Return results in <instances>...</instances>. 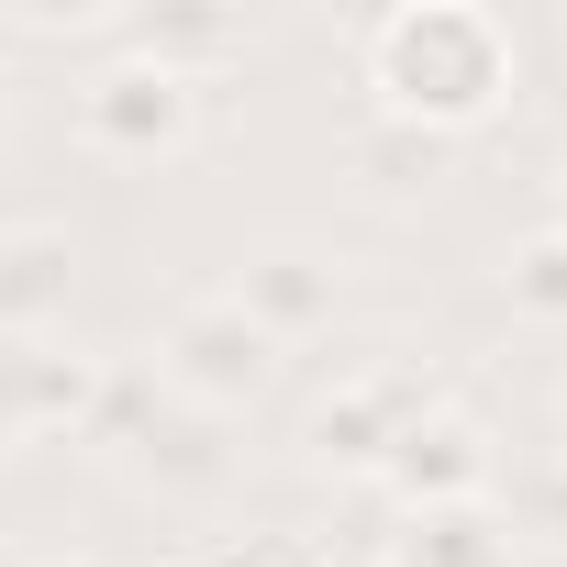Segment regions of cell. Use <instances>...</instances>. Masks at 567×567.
<instances>
[{"label":"cell","mask_w":567,"mask_h":567,"mask_svg":"<svg viewBox=\"0 0 567 567\" xmlns=\"http://www.w3.org/2000/svg\"><path fill=\"white\" fill-rule=\"evenodd\" d=\"M368 112L423 123L445 145H467L512 90H523V45L489 0H401V12L368 23Z\"/></svg>","instance_id":"obj_1"},{"label":"cell","mask_w":567,"mask_h":567,"mask_svg":"<svg viewBox=\"0 0 567 567\" xmlns=\"http://www.w3.org/2000/svg\"><path fill=\"white\" fill-rule=\"evenodd\" d=\"M278 379H290V357H278V346H267L223 290H200V301H178V312L156 323V390L189 401V412H212V423L267 412Z\"/></svg>","instance_id":"obj_2"},{"label":"cell","mask_w":567,"mask_h":567,"mask_svg":"<svg viewBox=\"0 0 567 567\" xmlns=\"http://www.w3.org/2000/svg\"><path fill=\"white\" fill-rule=\"evenodd\" d=\"M212 123V90L200 79H167L145 56H112L79 79V145L112 156V167H178Z\"/></svg>","instance_id":"obj_3"},{"label":"cell","mask_w":567,"mask_h":567,"mask_svg":"<svg viewBox=\"0 0 567 567\" xmlns=\"http://www.w3.org/2000/svg\"><path fill=\"white\" fill-rule=\"evenodd\" d=\"M423 412H434V390H423L412 368H357L334 401H312L301 456H312L323 478H379V467H390V445H401Z\"/></svg>","instance_id":"obj_4"},{"label":"cell","mask_w":567,"mask_h":567,"mask_svg":"<svg viewBox=\"0 0 567 567\" xmlns=\"http://www.w3.org/2000/svg\"><path fill=\"white\" fill-rule=\"evenodd\" d=\"M379 489H390V512H478V501L501 489L489 423H478V412H456V401H434V412H423V423L390 445Z\"/></svg>","instance_id":"obj_5"},{"label":"cell","mask_w":567,"mask_h":567,"mask_svg":"<svg viewBox=\"0 0 567 567\" xmlns=\"http://www.w3.org/2000/svg\"><path fill=\"white\" fill-rule=\"evenodd\" d=\"M112 368L68 334H34V346H0V456L12 445H45V434H90Z\"/></svg>","instance_id":"obj_6"},{"label":"cell","mask_w":567,"mask_h":567,"mask_svg":"<svg viewBox=\"0 0 567 567\" xmlns=\"http://www.w3.org/2000/svg\"><path fill=\"white\" fill-rule=\"evenodd\" d=\"M223 301L290 357V346H312V334H334V312H346V267L323 256V245H256L234 278H223Z\"/></svg>","instance_id":"obj_7"},{"label":"cell","mask_w":567,"mask_h":567,"mask_svg":"<svg viewBox=\"0 0 567 567\" xmlns=\"http://www.w3.org/2000/svg\"><path fill=\"white\" fill-rule=\"evenodd\" d=\"M68 301H79V245L56 223H0V346L68 334Z\"/></svg>","instance_id":"obj_8"},{"label":"cell","mask_w":567,"mask_h":567,"mask_svg":"<svg viewBox=\"0 0 567 567\" xmlns=\"http://www.w3.org/2000/svg\"><path fill=\"white\" fill-rule=\"evenodd\" d=\"M123 56H145V68L212 90V68L245 56V23H234V12H200V0H156V12H123Z\"/></svg>","instance_id":"obj_9"},{"label":"cell","mask_w":567,"mask_h":567,"mask_svg":"<svg viewBox=\"0 0 567 567\" xmlns=\"http://www.w3.org/2000/svg\"><path fill=\"white\" fill-rule=\"evenodd\" d=\"M346 167L368 178V200H434L445 178H456V145L445 134H423V123H390V112H368L357 134H346Z\"/></svg>","instance_id":"obj_10"},{"label":"cell","mask_w":567,"mask_h":567,"mask_svg":"<svg viewBox=\"0 0 567 567\" xmlns=\"http://www.w3.org/2000/svg\"><path fill=\"white\" fill-rule=\"evenodd\" d=\"M379 567H512V545H501L489 501H478V512H401Z\"/></svg>","instance_id":"obj_11"},{"label":"cell","mask_w":567,"mask_h":567,"mask_svg":"<svg viewBox=\"0 0 567 567\" xmlns=\"http://www.w3.org/2000/svg\"><path fill=\"white\" fill-rule=\"evenodd\" d=\"M501 301H512L523 323H567V234H556V223H534V234L501 256Z\"/></svg>","instance_id":"obj_12"},{"label":"cell","mask_w":567,"mask_h":567,"mask_svg":"<svg viewBox=\"0 0 567 567\" xmlns=\"http://www.w3.org/2000/svg\"><path fill=\"white\" fill-rule=\"evenodd\" d=\"M12 23H23V34H123L112 0H23Z\"/></svg>","instance_id":"obj_13"},{"label":"cell","mask_w":567,"mask_h":567,"mask_svg":"<svg viewBox=\"0 0 567 567\" xmlns=\"http://www.w3.org/2000/svg\"><path fill=\"white\" fill-rule=\"evenodd\" d=\"M523 512H534V534H545V545H567V456H556V467L523 489Z\"/></svg>","instance_id":"obj_14"},{"label":"cell","mask_w":567,"mask_h":567,"mask_svg":"<svg viewBox=\"0 0 567 567\" xmlns=\"http://www.w3.org/2000/svg\"><path fill=\"white\" fill-rule=\"evenodd\" d=\"M545 189H556V212H545V223L567 234V145H556V178H545Z\"/></svg>","instance_id":"obj_15"},{"label":"cell","mask_w":567,"mask_h":567,"mask_svg":"<svg viewBox=\"0 0 567 567\" xmlns=\"http://www.w3.org/2000/svg\"><path fill=\"white\" fill-rule=\"evenodd\" d=\"M45 567H112V556H45Z\"/></svg>","instance_id":"obj_16"},{"label":"cell","mask_w":567,"mask_h":567,"mask_svg":"<svg viewBox=\"0 0 567 567\" xmlns=\"http://www.w3.org/2000/svg\"><path fill=\"white\" fill-rule=\"evenodd\" d=\"M0 567H34V556H12V545H0Z\"/></svg>","instance_id":"obj_17"},{"label":"cell","mask_w":567,"mask_h":567,"mask_svg":"<svg viewBox=\"0 0 567 567\" xmlns=\"http://www.w3.org/2000/svg\"><path fill=\"white\" fill-rule=\"evenodd\" d=\"M556 423H567V379H556Z\"/></svg>","instance_id":"obj_18"}]
</instances>
